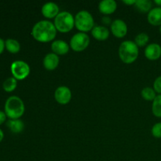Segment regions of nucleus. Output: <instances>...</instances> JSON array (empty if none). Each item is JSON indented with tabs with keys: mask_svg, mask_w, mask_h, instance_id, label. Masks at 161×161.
<instances>
[{
	"mask_svg": "<svg viewBox=\"0 0 161 161\" xmlns=\"http://www.w3.org/2000/svg\"><path fill=\"white\" fill-rule=\"evenodd\" d=\"M148 22L153 26H161V7L151 9L147 15Z\"/></svg>",
	"mask_w": 161,
	"mask_h": 161,
	"instance_id": "nucleus-16",
	"label": "nucleus"
},
{
	"mask_svg": "<svg viewBox=\"0 0 161 161\" xmlns=\"http://www.w3.org/2000/svg\"><path fill=\"white\" fill-rule=\"evenodd\" d=\"M70 46L65 41L61 39L54 40L51 44V50L53 53L58 55H65L69 53Z\"/></svg>",
	"mask_w": 161,
	"mask_h": 161,
	"instance_id": "nucleus-14",
	"label": "nucleus"
},
{
	"mask_svg": "<svg viewBox=\"0 0 161 161\" xmlns=\"http://www.w3.org/2000/svg\"><path fill=\"white\" fill-rule=\"evenodd\" d=\"M57 31L53 23L50 20H43L37 22L33 26L31 36L35 40L39 42H49L53 41L57 36Z\"/></svg>",
	"mask_w": 161,
	"mask_h": 161,
	"instance_id": "nucleus-1",
	"label": "nucleus"
},
{
	"mask_svg": "<svg viewBox=\"0 0 161 161\" xmlns=\"http://www.w3.org/2000/svg\"><path fill=\"white\" fill-rule=\"evenodd\" d=\"M57 31L61 33H67L75 27V17L68 11H62L54 18L53 22Z\"/></svg>",
	"mask_w": 161,
	"mask_h": 161,
	"instance_id": "nucleus-4",
	"label": "nucleus"
},
{
	"mask_svg": "<svg viewBox=\"0 0 161 161\" xmlns=\"http://www.w3.org/2000/svg\"><path fill=\"white\" fill-rule=\"evenodd\" d=\"M75 26L80 32L86 33L91 31L94 27V20L92 14L86 10H81L75 17Z\"/></svg>",
	"mask_w": 161,
	"mask_h": 161,
	"instance_id": "nucleus-5",
	"label": "nucleus"
},
{
	"mask_svg": "<svg viewBox=\"0 0 161 161\" xmlns=\"http://www.w3.org/2000/svg\"><path fill=\"white\" fill-rule=\"evenodd\" d=\"M5 113L11 119H20L24 115L25 107L24 102L17 96H10L5 103Z\"/></svg>",
	"mask_w": 161,
	"mask_h": 161,
	"instance_id": "nucleus-2",
	"label": "nucleus"
},
{
	"mask_svg": "<svg viewBox=\"0 0 161 161\" xmlns=\"http://www.w3.org/2000/svg\"><path fill=\"white\" fill-rule=\"evenodd\" d=\"M90 42V37L86 33L78 32L71 38L69 46L75 52H82L87 48Z\"/></svg>",
	"mask_w": 161,
	"mask_h": 161,
	"instance_id": "nucleus-7",
	"label": "nucleus"
},
{
	"mask_svg": "<svg viewBox=\"0 0 161 161\" xmlns=\"http://www.w3.org/2000/svg\"><path fill=\"white\" fill-rule=\"evenodd\" d=\"M3 138H4V133H3V130H2L1 129H0V142L3 141Z\"/></svg>",
	"mask_w": 161,
	"mask_h": 161,
	"instance_id": "nucleus-30",
	"label": "nucleus"
},
{
	"mask_svg": "<svg viewBox=\"0 0 161 161\" xmlns=\"http://www.w3.org/2000/svg\"><path fill=\"white\" fill-rule=\"evenodd\" d=\"M6 117H7V116H6V114L5 113V112H3L0 110V125L3 124V123L6 121Z\"/></svg>",
	"mask_w": 161,
	"mask_h": 161,
	"instance_id": "nucleus-27",
	"label": "nucleus"
},
{
	"mask_svg": "<svg viewBox=\"0 0 161 161\" xmlns=\"http://www.w3.org/2000/svg\"><path fill=\"white\" fill-rule=\"evenodd\" d=\"M54 98L61 105H67L72 99V91L68 86H60L54 92Z\"/></svg>",
	"mask_w": 161,
	"mask_h": 161,
	"instance_id": "nucleus-8",
	"label": "nucleus"
},
{
	"mask_svg": "<svg viewBox=\"0 0 161 161\" xmlns=\"http://www.w3.org/2000/svg\"><path fill=\"white\" fill-rule=\"evenodd\" d=\"M145 56L149 61H157L161 57V46L153 42L146 46L145 49Z\"/></svg>",
	"mask_w": 161,
	"mask_h": 161,
	"instance_id": "nucleus-10",
	"label": "nucleus"
},
{
	"mask_svg": "<svg viewBox=\"0 0 161 161\" xmlns=\"http://www.w3.org/2000/svg\"><path fill=\"white\" fill-rule=\"evenodd\" d=\"M59 62L60 59L58 55L53 53H49L44 57L42 64L47 71H53L58 68Z\"/></svg>",
	"mask_w": 161,
	"mask_h": 161,
	"instance_id": "nucleus-13",
	"label": "nucleus"
},
{
	"mask_svg": "<svg viewBox=\"0 0 161 161\" xmlns=\"http://www.w3.org/2000/svg\"><path fill=\"white\" fill-rule=\"evenodd\" d=\"M152 112L156 117L161 118V94H158L153 102Z\"/></svg>",
	"mask_w": 161,
	"mask_h": 161,
	"instance_id": "nucleus-22",
	"label": "nucleus"
},
{
	"mask_svg": "<svg viewBox=\"0 0 161 161\" xmlns=\"http://www.w3.org/2000/svg\"><path fill=\"white\" fill-rule=\"evenodd\" d=\"M41 13H42V16H43L44 17H46V18H55L60 13L59 7H58V6L56 3H52V2H49V3H45V4L42 6Z\"/></svg>",
	"mask_w": 161,
	"mask_h": 161,
	"instance_id": "nucleus-11",
	"label": "nucleus"
},
{
	"mask_svg": "<svg viewBox=\"0 0 161 161\" xmlns=\"http://www.w3.org/2000/svg\"><path fill=\"white\" fill-rule=\"evenodd\" d=\"M6 126H7L8 128H9L13 133L15 134L20 133V132L23 131L24 128H25V124H24L23 121L20 120V119H9V120L6 122Z\"/></svg>",
	"mask_w": 161,
	"mask_h": 161,
	"instance_id": "nucleus-17",
	"label": "nucleus"
},
{
	"mask_svg": "<svg viewBox=\"0 0 161 161\" xmlns=\"http://www.w3.org/2000/svg\"><path fill=\"white\" fill-rule=\"evenodd\" d=\"M17 80L14 77H9L3 83V88L6 92H12L17 88Z\"/></svg>",
	"mask_w": 161,
	"mask_h": 161,
	"instance_id": "nucleus-21",
	"label": "nucleus"
},
{
	"mask_svg": "<svg viewBox=\"0 0 161 161\" xmlns=\"http://www.w3.org/2000/svg\"><path fill=\"white\" fill-rule=\"evenodd\" d=\"M5 47L11 53H17L20 50V44L14 39H7L5 41Z\"/></svg>",
	"mask_w": 161,
	"mask_h": 161,
	"instance_id": "nucleus-18",
	"label": "nucleus"
},
{
	"mask_svg": "<svg viewBox=\"0 0 161 161\" xmlns=\"http://www.w3.org/2000/svg\"><path fill=\"white\" fill-rule=\"evenodd\" d=\"M154 3L158 6V7H161V0H155Z\"/></svg>",
	"mask_w": 161,
	"mask_h": 161,
	"instance_id": "nucleus-31",
	"label": "nucleus"
},
{
	"mask_svg": "<svg viewBox=\"0 0 161 161\" xmlns=\"http://www.w3.org/2000/svg\"><path fill=\"white\" fill-rule=\"evenodd\" d=\"M152 135L154 138H161V122L157 123L152 127Z\"/></svg>",
	"mask_w": 161,
	"mask_h": 161,
	"instance_id": "nucleus-24",
	"label": "nucleus"
},
{
	"mask_svg": "<svg viewBox=\"0 0 161 161\" xmlns=\"http://www.w3.org/2000/svg\"><path fill=\"white\" fill-rule=\"evenodd\" d=\"M102 23H103L105 25H110V26H111L113 22H112L110 17H107V16H105V17H102Z\"/></svg>",
	"mask_w": 161,
	"mask_h": 161,
	"instance_id": "nucleus-26",
	"label": "nucleus"
},
{
	"mask_svg": "<svg viewBox=\"0 0 161 161\" xmlns=\"http://www.w3.org/2000/svg\"><path fill=\"white\" fill-rule=\"evenodd\" d=\"M119 57L125 64H132L138 59L139 54L138 47L135 42L126 40L121 42L119 47Z\"/></svg>",
	"mask_w": 161,
	"mask_h": 161,
	"instance_id": "nucleus-3",
	"label": "nucleus"
},
{
	"mask_svg": "<svg viewBox=\"0 0 161 161\" xmlns=\"http://www.w3.org/2000/svg\"><path fill=\"white\" fill-rule=\"evenodd\" d=\"M109 30L105 26L96 25L91 31V35L93 37L98 41H105L109 37Z\"/></svg>",
	"mask_w": 161,
	"mask_h": 161,
	"instance_id": "nucleus-15",
	"label": "nucleus"
},
{
	"mask_svg": "<svg viewBox=\"0 0 161 161\" xmlns=\"http://www.w3.org/2000/svg\"><path fill=\"white\" fill-rule=\"evenodd\" d=\"M141 95L143 99L148 101V102H153V100L157 96V93L154 91L153 88L149 87V86H146L142 90Z\"/></svg>",
	"mask_w": 161,
	"mask_h": 161,
	"instance_id": "nucleus-20",
	"label": "nucleus"
},
{
	"mask_svg": "<svg viewBox=\"0 0 161 161\" xmlns=\"http://www.w3.org/2000/svg\"><path fill=\"white\" fill-rule=\"evenodd\" d=\"M137 0H124L123 3L126 5H128V6H135V3H136Z\"/></svg>",
	"mask_w": 161,
	"mask_h": 161,
	"instance_id": "nucleus-28",
	"label": "nucleus"
},
{
	"mask_svg": "<svg viewBox=\"0 0 161 161\" xmlns=\"http://www.w3.org/2000/svg\"><path fill=\"white\" fill-rule=\"evenodd\" d=\"M11 73L13 77L17 80H23L29 75L31 69L28 63L21 60L14 61L10 65Z\"/></svg>",
	"mask_w": 161,
	"mask_h": 161,
	"instance_id": "nucleus-6",
	"label": "nucleus"
},
{
	"mask_svg": "<svg viewBox=\"0 0 161 161\" xmlns=\"http://www.w3.org/2000/svg\"><path fill=\"white\" fill-rule=\"evenodd\" d=\"M149 41V36H148L146 33L142 32V33H139L138 36H136L134 42H135V44H136L138 47H146V46L147 45Z\"/></svg>",
	"mask_w": 161,
	"mask_h": 161,
	"instance_id": "nucleus-23",
	"label": "nucleus"
},
{
	"mask_svg": "<svg viewBox=\"0 0 161 161\" xmlns=\"http://www.w3.org/2000/svg\"><path fill=\"white\" fill-rule=\"evenodd\" d=\"M110 28H111V31L113 36L119 39H122L124 36H126L127 30H128L127 24L121 19H116L113 20Z\"/></svg>",
	"mask_w": 161,
	"mask_h": 161,
	"instance_id": "nucleus-9",
	"label": "nucleus"
},
{
	"mask_svg": "<svg viewBox=\"0 0 161 161\" xmlns=\"http://www.w3.org/2000/svg\"><path fill=\"white\" fill-rule=\"evenodd\" d=\"M160 34H161V26H160Z\"/></svg>",
	"mask_w": 161,
	"mask_h": 161,
	"instance_id": "nucleus-32",
	"label": "nucleus"
},
{
	"mask_svg": "<svg viewBox=\"0 0 161 161\" xmlns=\"http://www.w3.org/2000/svg\"><path fill=\"white\" fill-rule=\"evenodd\" d=\"M153 89L157 94H161V75L157 77L154 81Z\"/></svg>",
	"mask_w": 161,
	"mask_h": 161,
	"instance_id": "nucleus-25",
	"label": "nucleus"
},
{
	"mask_svg": "<svg viewBox=\"0 0 161 161\" xmlns=\"http://www.w3.org/2000/svg\"><path fill=\"white\" fill-rule=\"evenodd\" d=\"M117 9V3L115 0H102L98 5V9L105 16L113 14Z\"/></svg>",
	"mask_w": 161,
	"mask_h": 161,
	"instance_id": "nucleus-12",
	"label": "nucleus"
},
{
	"mask_svg": "<svg viewBox=\"0 0 161 161\" xmlns=\"http://www.w3.org/2000/svg\"><path fill=\"white\" fill-rule=\"evenodd\" d=\"M153 3L150 0H137L135 6L139 12L145 14L152 9Z\"/></svg>",
	"mask_w": 161,
	"mask_h": 161,
	"instance_id": "nucleus-19",
	"label": "nucleus"
},
{
	"mask_svg": "<svg viewBox=\"0 0 161 161\" xmlns=\"http://www.w3.org/2000/svg\"><path fill=\"white\" fill-rule=\"evenodd\" d=\"M5 48V41L2 38H0V54L3 52Z\"/></svg>",
	"mask_w": 161,
	"mask_h": 161,
	"instance_id": "nucleus-29",
	"label": "nucleus"
}]
</instances>
